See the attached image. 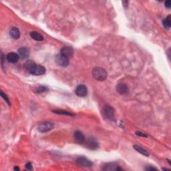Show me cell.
I'll return each instance as SVG.
<instances>
[{"label": "cell", "instance_id": "44dd1931", "mask_svg": "<svg viewBox=\"0 0 171 171\" xmlns=\"http://www.w3.org/2000/svg\"><path fill=\"white\" fill-rule=\"evenodd\" d=\"M47 90H48V88L44 86H40L37 88V92L38 93H42V92H46Z\"/></svg>", "mask_w": 171, "mask_h": 171}, {"label": "cell", "instance_id": "7c38bea8", "mask_svg": "<svg viewBox=\"0 0 171 171\" xmlns=\"http://www.w3.org/2000/svg\"><path fill=\"white\" fill-rule=\"evenodd\" d=\"M74 139L76 142L79 144H84L86 141V138L84 135L83 134L82 132L80 131H76L74 134Z\"/></svg>", "mask_w": 171, "mask_h": 171}, {"label": "cell", "instance_id": "4316f807", "mask_svg": "<svg viewBox=\"0 0 171 171\" xmlns=\"http://www.w3.org/2000/svg\"><path fill=\"white\" fill-rule=\"evenodd\" d=\"M128 3H129V2H128V1H125L122 2L123 5L124 6V7H127V6H128Z\"/></svg>", "mask_w": 171, "mask_h": 171}, {"label": "cell", "instance_id": "ffe728a7", "mask_svg": "<svg viewBox=\"0 0 171 171\" xmlns=\"http://www.w3.org/2000/svg\"><path fill=\"white\" fill-rule=\"evenodd\" d=\"M53 112L55 114H62V115H67V116H74V115L70 113V112L67 111H64V110H53Z\"/></svg>", "mask_w": 171, "mask_h": 171}, {"label": "cell", "instance_id": "9a60e30c", "mask_svg": "<svg viewBox=\"0 0 171 171\" xmlns=\"http://www.w3.org/2000/svg\"><path fill=\"white\" fill-rule=\"evenodd\" d=\"M10 35L13 39L14 40L19 39L20 37V32H19V30H18V28H15V27L12 28L10 31Z\"/></svg>", "mask_w": 171, "mask_h": 171}, {"label": "cell", "instance_id": "8992f818", "mask_svg": "<svg viewBox=\"0 0 171 171\" xmlns=\"http://www.w3.org/2000/svg\"><path fill=\"white\" fill-rule=\"evenodd\" d=\"M45 72H46V68L44 66H41V65L35 64V66L30 71V74L35 76H40L44 74Z\"/></svg>", "mask_w": 171, "mask_h": 171}, {"label": "cell", "instance_id": "7a4b0ae2", "mask_svg": "<svg viewBox=\"0 0 171 171\" xmlns=\"http://www.w3.org/2000/svg\"><path fill=\"white\" fill-rule=\"evenodd\" d=\"M54 127V124L50 122H44L40 123L38 127V131L41 133H45L50 131Z\"/></svg>", "mask_w": 171, "mask_h": 171}, {"label": "cell", "instance_id": "e0dca14e", "mask_svg": "<svg viewBox=\"0 0 171 171\" xmlns=\"http://www.w3.org/2000/svg\"><path fill=\"white\" fill-rule=\"evenodd\" d=\"M36 64L34 62L31 61V60H28L26 63H25L24 65V67L25 69L26 70L27 72H28L29 73L30 72V71L32 70L33 67L35 66V65Z\"/></svg>", "mask_w": 171, "mask_h": 171}, {"label": "cell", "instance_id": "30bf717a", "mask_svg": "<svg viewBox=\"0 0 171 171\" xmlns=\"http://www.w3.org/2000/svg\"><path fill=\"white\" fill-rule=\"evenodd\" d=\"M6 59L10 63L15 64L18 62L19 57L17 54L15 52H9L6 56Z\"/></svg>", "mask_w": 171, "mask_h": 171}, {"label": "cell", "instance_id": "5b68a950", "mask_svg": "<svg viewBox=\"0 0 171 171\" xmlns=\"http://www.w3.org/2000/svg\"><path fill=\"white\" fill-rule=\"evenodd\" d=\"M103 114L105 118H106L108 120H112L114 118V110L113 108L110 106H106L103 110Z\"/></svg>", "mask_w": 171, "mask_h": 171}, {"label": "cell", "instance_id": "83f0119b", "mask_svg": "<svg viewBox=\"0 0 171 171\" xmlns=\"http://www.w3.org/2000/svg\"><path fill=\"white\" fill-rule=\"evenodd\" d=\"M14 170H19V168L18 167H15L14 168Z\"/></svg>", "mask_w": 171, "mask_h": 171}, {"label": "cell", "instance_id": "3957f363", "mask_svg": "<svg viewBox=\"0 0 171 171\" xmlns=\"http://www.w3.org/2000/svg\"><path fill=\"white\" fill-rule=\"evenodd\" d=\"M86 147L90 150H96L99 147V144L93 137H89L88 139H86L85 143Z\"/></svg>", "mask_w": 171, "mask_h": 171}, {"label": "cell", "instance_id": "7402d4cb", "mask_svg": "<svg viewBox=\"0 0 171 171\" xmlns=\"http://www.w3.org/2000/svg\"><path fill=\"white\" fill-rule=\"evenodd\" d=\"M0 94H1V97L3 98L4 100H6V102L8 103V104H9V105H10V100H9L8 99V96H7V95L6 94H5L3 93V92L2 91H1V92H0Z\"/></svg>", "mask_w": 171, "mask_h": 171}, {"label": "cell", "instance_id": "6da1fadb", "mask_svg": "<svg viewBox=\"0 0 171 171\" xmlns=\"http://www.w3.org/2000/svg\"><path fill=\"white\" fill-rule=\"evenodd\" d=\"M92 76L96 80L104 81L106 79L108 74L106 70L103 67H96L92 70Z\"/></svg>", "mask_w": 171, "mask_h": 171}, {"label": "cell", "instance_id": "ba28073f", "mask_svg": "<svg viewBox=\"0 0 171 171\" xmlns=\"http://www.w3.org/2000/svg\"><path fill=\"white\" fill-rule=\"evenodd\" d=\"M60 54L63 55L65 57H66L70 59L72 58L74 54V49L72 47L70 46H65L62 48L61 51H60Z\"/></svg>", "mask_w": 171, "mask_h": 171}, {"label": "cell", "instance_id": "5bb4252c", "mask_svg": "<svg viewBox=\"0 0 171 171\" xmlns=\"http://www.w3.org/2000/svg\"><path fill=\"white\" fill-rule=\"evenodd\" d=\"M104 170H122V169L115 163H108L104 166L102 168Z\"/></svg>", "mask_w": 171, "mask_h": 171}, {"label": "cell", "instance_id": "52a82bcc", "mask_svg": "<svg viewBox=\"0 0 171 171\" xmlns=\"http://www.w3.org/2000/svg\"><path fill=\"white\" fill-rule=\"evenodd\" d=\"M75 92L79 97H85L88 94V88L84 84L78 85L75 90Z\"/></svg>", "mask_w": 171, "mask_h": 171}, {"label": "cell", "instance_id": "603a6c76", "mask_svg": "<svg viewBox=\"0 0 171 171\" xmlns=\"http://www.w3.org/2000/svg\"><path fill=\"white\" fill-rule=\"evenodd\" d=\"M26 168L27 170H32V165H31V163H28L26 165Z\"/></svg>", "mask_w": 171, "mask_h": 171}, {"label": "cell", "instance_id": "2e32d148", "mask_svg": "<svg viewBox=\"0 0 171 171\" xmlns=\"http://www.w3.org/2000/svg\"><path fill=\"white\" fill-rule=\"evenodd\" d=\"M30 35L32 39L35 40V41H43L44 40V37L40 33L37 32V31H31Z\"/></svg>", "mask_w": 171, "mask_h": 171}, {"label": "cell", "instance_id": "ac0fdd59", "mask_svg": "<svg viewBox=\"0 0 171 171\" xmlns=\"http://www.w3.org/2000/svg\"><path fill=\"white\" fill-rule=\"evenodd\" d=\"M134 148L136 150L137 152L140 153V154L144 155V156H149V154H148V152L147 151V150L144 149V148H142L141 147H139V146H137V145H134Z\"/></svg>", "mask_w": 171, "mask_h": 171}, {"label": "cell", "instance_id": "cb8c5ba5", "mask_svg": "<svg viewBox=\"0 0 171 171\" xmlns=\"http://www.w3.org/2000/svg\"><path fill=\"white\" fill-rule=\"evenodd\" d=\"M165 7L166 8L168 9H170V7H171V1L170 0H168V1H166L165 2Z\"/></svg>", "mask_w": 171, "mask_h": 171}, {"label": "cell", "instance_id": "d4e9b609", "mask_svg": "<svg viewBox=\"0 0 171 171\" xmlns=\"http://www.w3.org/2000/svg\"><path fill=\"white\" fill-rule=\"evenodd\" d=\"M136 134L138 135V136H142V137H145V138H147V135L145 134V133H142V132H136Z\"/></svg>", "mask_w": 171, "mask_h": 171}, {"label": "cell", "instance_id": "d6986e66", "mask_svg": "<svg viewBox=\"0 0 171 171\" xmlns=\"http://www.w3.org/2000/svg\"><path fill=\"white\" fill-rule=\"evenodd\" d=\"M163 26L165 27L166 28H170L171 26V16L170 15H168V16L165 18V19H163Z\"/></svg>", "mask_w": 171, "mask_h": 171}, {"label": "cell", "instance_id": "277c9868", "mask_svg": "<svg viewBox=\"0 0 171 171\" xmlns=\"http://www.w3.org/2000/svg\"><path fill=\"white\" fill-rule=\"evenodd\" d=\"M56 62L62 67H66L69 65V59L62 54H58L56 57Z\"/></svg>", "mask_w": 171, "mask_h": 171}, {"label": "cell", "instance_id": "8fae6325", "mask_svg": "<svg viewBox=\"0 0 171 171\" xmlns=\"http://www.w3.org/2000/svg\"><path fill=\"white\" fill-rule=\"evenodd\" d=\"M17 54L22 60H26L28 58L29 56H30V51L27 48H21L17 51Z\"/></svg>", "mask_w": 171, "mask_h": 171}, {"label": "cell", "instance_id": "484cf974", "mask_svg": "<svg viewBox=\"0 0 171 171\" xmlns=\"http://www.w3.org/2000/svg\"><path fill=\"white\" fill-rule=\"evenodd\" d=\"M146 170H157L156 168H154V167H152V166H148V167H147L145 168Z\"/></svg>", "mask_w": 171, "mask_h": 171}, {"label": "cell", "instance_id": "4fadbf2b", "mask_svg": "<svg viewBox=\"0 0 171 171\" xmlns=\"http://www.w3.org/2000/svg\"><path fill=\"white\" fill-rule=\"evenodd\" d=\"M116 90L120 94H126L128 92V88L125 84H118L116 86Z\"/></svg>", "mask_w": 171, "mask_h": 171}, {"label": "cell", "instance_id": "9c48e42d", "mask_svg": "<svg viewBox=\"0 0 171 171\" xmlns=\"http://www.w3.org/2000/svg\"><path fill=\"white\" fill-rule=\"evenodd\" d=\"M76 162H77V163L79 164L80 165H82V166H84V167H90L92 165V162L84 156L78 157V158L76 159Z\"/></svg>", "mask_w": 171, "mask_h": 171}]
</instances>
